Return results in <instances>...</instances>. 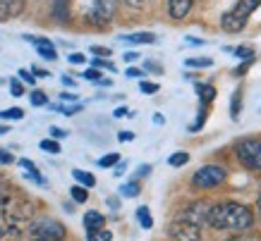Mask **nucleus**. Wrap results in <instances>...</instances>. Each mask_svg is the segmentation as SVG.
<instances>
[{
  "label": "nucleus",
  "instance_id": "22",
  "mask_svg": "<svg viewBox=\"0 0 261 241\" xmlns=\"http://www.w3.org/2000/svg\"><path fill=\"white\" fill-rule=\"evenodd\" d=\"M235 55H238L240 60H245V63H252V60H254V48L240 46V48H235Z\"/></svg>",
  "mask_w": 261,
  "mask_h": 241
},
{
  "label": "nucleus",
  "instance_id": "39",
  "mask_svg": "<svg viewBox=\"0 0 261 241\" xmlns=\"http://www.w3.org/2000/svg\"><path fill=\"white\" fill-rule=\"evenodd\" d=\"M118 139L122 141V143H125V141H132V139H135V134H132V132H120V134H118Z\"/></svg>",
  "mask_w": 261,
  "mask_h": 241
},
{
  "label": "nucleus",
  "instance_id": "16",
  "mask_svg": "<svg viewBox=\"0 0 261 241\" xmlns=\"http://www.w3.org/2000/svg\"><path fill=\"white\" fill-rule=\"evenodd\" d=\"M19 165H22L24 170H27V174H29V177L34 179V182H39V184H46V179H43V177L39 174V170H36V165H34L32 160H27V158H22V160H19Z\"/></svg>",
  "mask_w": 261,
  "mask_h": 241
},
{
  "label": "nucleus",
  "instance_id": "44",
  "mask_svg": "<svg viewBox=\"0 0 261 241\" xmlns=\"http://www.w3.org/2000/svg\"><path fill=\"white\" fill-rule=\"evenodd\" d=\"M125 60L127 63H135V60H139V53H125Z\"/></svg>",
  "mask_w": 261,
  "mask_h": 241
},
{
  "label": "nucleus",
  "instance_id": "48",
  "mask_svg": "<svg viewBox=\"0 0 261 241\" xmlns=\"http://www.w3.org/2000/svg\"><path fill=\"white\" fill-rule=\"evenodd\" d=\"M108 205H111V208H120V201L118 198H108Z\"/></svg>",
  "mask_w": 261,
  "mask_h": 241
},
{
  "label": "nucleus",
  "instance_id": "9",
  "mask_svg": "<svg viewBox=\"0 0 261 241\" xmlns=\"http://www.w3.org/2000/svg\"><path fill=\"white\" fill-rule=\"evenodd\" d=\"M24 0H0V22H10L24 12Z\"/></svg>",
  "mask_w": 261,
  "mask_h": 241
},
{
  "label": "nucleus",
  "instance_id": "37",
  "mask_svg": "<svg viewBox=\"0 0 261 241\" xmlns=\"http://www.w3.org/2000/svg\"><path fill=\"white\" fill-rule=\"evenodd\" d=\"M12 160H15V158L10 156L8 150H0V163H3V165H10V163H12Z\"/></svg>",
  "mask_w": 261,
  "mask_h": 241
},
{
  "label": "nucleus",
  "instance_id": "17",
  "mask_svg": "<svg viewBox=\"0 0 261 241\" xmlns=\"http://www.w3.org/2000/svg\"><path fill=\"white\" fill-rule=\"evenodd\" d=\"M197 91H199V98H201V103H211L216 98V88L208 84H197Z\"/></svg>",
  "mask_w": 261,
  "mask_h": 241
},
{
  "label": "nucleus",
  "instance_id": "6",
  "mask_svg": "<svg viewBox=\"0 0 261 241\" xmlns=\"http://www.w3.org/2000/svg\"><path fill=\"white\" fill-rule=\"evenodd\" d=\"M115 10H118V0H91L87 19L98 24V26H106V24L113 19Z\"/></svg>",
  "mask_w": 261,
  "mask_h": 241
},
{
  "label": "nucleus",
  "instance_id": "29",
  "mask_svg": "<svg viewBox=\"0 0 261 241\" xmlns=\"http://www.w3.org/2000/svg\"><path fill=\"white\" fill-rule=\"evenodd\" d=\"M10 91H12V96H15V98H22V96H24L22 81H19V79H12V81H10Z\"/></svg>",
  "mask_w": 261,
  "mask_h": 241
},
{
  "label": "nucleus",
  "instance_id": "28",
  "mask_svg": "<svg viewBox=\"0 0 261 241\" xmlns=\"http://www.w3.org/2000/svg\"><path fill=\"white\" fill-rule=\"evenodd\" d=\"M118 163H120L118 153H108V156H103L101 160H98V165H101V167H113V165H118Z\"/></svg>",
  "mask_w": 261,
  "mask_h": 241
},
{
  "label": "nucleus",
  "instance_id": "49",
  "mask_svg": "<svg viewBox=\"0 0 261 241\" xmlns=\"http://www.w3.org/2000/svg\"><path fill=\"white\" fill-rule=\"evenodd\" d=\"M63 84H65V86H74V79H70V77H63Z\"/></svg>",
  "mask_w": 261,
  "mask_h": 241
},
{
  "label": "nucleus",
  "instance_id": "27",
  "mask_svg": "<svg viewBox=\"0 0 261 241\" xmlns=\"http://www.w3.org/2000/svg\"><path fill=\"white\" fill-rule=\"evenodd\" d=\"M240 108H242V101H240V91H235L232 94V105H230V112H232V119H238L240 117Z\"/></svg>",
  "mask_w": 261,
  "mask_h": 241
},
{
  "label": "nucleus",
  "instance_id": "8",
  "mask_svg": "<svg viewBox=\"0 0 261 241\" xmlns=\"http://www.w3.org/2000/svg\"><path fill=\"white\" fill-rule=\"evenodd\" d=\"M168 234H170L175 241H201V229L190 225V222H185V220H180V218L170 225Z\"/></svg>",
  "mask_w": 261,
  "mask_h": 241
},
{
  "label": "nucleus",
  "instance_id": "2",
  "mask_svg": "<svg viewBox=\"0 0 261 241\" xmlns=\"http://www.w3.org/2000/svg\"><path fill=\"white\" fill-rule=\"evenodd\" d=\"M259 5H261V0H238L235 8L228 10V12L221 17V26L228 34H240L247 26L252 12L259 8Z\"/></svg>",
  "mask_w": 261,
  "mask_h": 241
},
{
  "label": "nucleus",
  "instance_id": "24",
  "mask_svg": "<svg viewBox=\"0 0 261 241\" xmlns=\"http://www.w3.org/2000/svg\"><path fill=\"white\" fill-rule=\"evenodd\" d=\"M29 101H32V105L41 108V105H48V96L43 94V91H32V96H29Z\"/></svg>",
  "mask_w": 261,
  "mask_h": 241
},
{
  "label": "nucleus",
  "instance_id": "4",
  "mask_svg": "<svg viewBox=\"0 0 261 241\" xmlns=\"http://www.w3.org/2000/svg\"><path fill=\"white\" fill-rule=\"evenodd\" d=\"M235 153H238V160L247 170H261V139L240 141Z\"/></svg>",
  "mask_w": 261,
  "mask_h": 241
},
{
  "label": "nucleus",
  "instance_id": "33",
  "mask_svg": "<svg viewBox=\"0 0 261 241\" xmlns=\"http://www.w3.org/2000/svg\"><path fill=\"white\" fill-rule=\"evenodd\" d=\"M82 77L87 79V81H101V72H98V70H87Z\"/></svg>",
  "mask_w": 261,
  "mask_h": 241
},
{
  "label": "nucleus",
  "instance_id": "43",
  "mask_svg": "<svg viewBox=\"0 0 261 241\" xmlns=\"http://www.w3.org/2000/svg\"><path fill=\"white\" fill-rule=\"evenodd\" d=\"M127 5H129V8H142L144 5V0H125Z\"/></svg>",
  "mask_w": 261,
  "mask_h": 241
},
{
  "label": "nucleus",
  "instance_id": "52",
  "mask_svg": "<svg viewBox=\"0 0 261 241\" xmlns=\"http://www.w3.org/2000/svg\"><path fill=\"white\" fill-rule=\"evenodd\" d=\"M256 205H259V210H261V196H259V201H256Z\"/></svg>",
  "mask_w": 261,
  "mask_h": 241
},
{
  "label": "nucleus",
  "instance_id": "11",
  "mask_svg": "<svg viewBox=\"0 0 261 241\" xmlns=\"http://www.w3.org/2000/svg\"><path fill=\"white\" fill-rule=\"evenodd\" d=\"M192 5H194V0H168V12L173 19H185L190 15Z\"/></svg>",
  "mask_w": 261,
  "mask_h": 241
},
{
  "label": "nucleus",
  "instance_id": "46",
  "mask_svg": "<svg viewBox=\"0 0 261 241\" xmlns=\"http://www.w3.org/2000/svg\"><path fill=\"white\" fill-rule=\"evenodd\" d=\"M111 239H113V234L106 232V229H101V241H111Z\"/></svg>",
  "mask_w": 261,
  "mask_h": 241
},
{
  "label": "nucleus",
  "instance_id": "47",
  "mask_svg": "<svg viewBox=\"0 0 261 241\" xmlns=\"http://www.w3.org/2000/svg\"><path fill=\"white\" fill-rule=\"evenodd\" d=\"M113 115H115V117H127V108H118Z\"/></svg>",
  "mask_w": 261,
  "mask_h": 241
},
{
  "label": "nucleus",
  "instance_id": "18",
  "mask_svg": "<svg viewBox=\"0 0 261 241\" xmlns=\"http://www.w3.org/2000/svg\"><path fill=\"white\" fill-rule=\"evenodd\" d=\"M0 119H5V122H17V119H24V110L22 108L0 110Z\"/></svg>",
  "mask_w": 261,
  "mask_h": 241
},
{
  "label": "nucleus",
  "instance_id": "38",
  "mask_svg": "<svg viewBox=\"0 0 261 241\" xmlns=\"http://www.w3.org/2000/svg\"><path fill=\"white\" fill-rule=\"evenodd\" d=\"M127 77L139 79V77H144V72H142V70H137V67H129V70H127Z\"/></svg>",
  "mask_w": 261,
  "mask_h": 241
},
{
  "label": "nucleus",
  "instance_id": "25",
  "mask_svg": "<svg viewBox=\"0 0 261 241\" xmlns=\"http://www.w3.org/2000/svg\"><path fill=\"white\" fill-rule=\"evenodd\" d=\"M120 194L125 196V198H135V196L139 194V184H137V182H129V184H125V187L120 189Z\"/></svg>",
  "mask_w": 261,
  "mask_h": 241
},
{
  "label": "nucleus",
  "instance_id": "50",
  "mask_svg": "<svg viewBox=\"0 0 261 241\" xmlns=\"http://www.w3.org/2000/svg\"><path fill=\"white\" fill-rule=\"evenodd\" d=\"M8 132V127H0V134H5Z\"/></svg>",
  "mask_w": 261,
  "mask_h": 241
},
{
  "label": "nucleus",
  "instance_id": "30",
  "mask_svg": "<svg viewBox=\"0 0 261 241\" xmlns=\"http://www.w3.org/2000/svg\"><path fill=\"white\" fill-rule=\"evenodd\" d=\"M91 65H94V70H101V67H106V70L115 72V65H113V63H106V60H98V57H94V60H91Z\"/></svg>",
  "mask_w": 261,
  "mask_h": 241
},
{
  "label": "nucleus",
  "instance_id": "36",
  "mask_svg": "<svg viewBox=\"0 0 261 241\" xmlns=\"http://www.w3.org/2000/svg\"><path fill=\"white\" fill-rule=\"evenodd\" d=\"M50 134H53V139H65L67 136V132L60 129V127H50Z\"/></svg>",
  "mask_w": 261,
  "mask_h": 241
},
{
  "label": "nucleus",
  "instance_id": "42",
  "mask_svg": "<svg viewBox=\"0 0 261 241\" xmlns=\"http://www.w3.org/2000/svg\"><path fill=\"white\" fill-rule=\"evenodd\" d=\"M32 74H36V77H50V74H48L46 70H41V67H34Z\"/></svg>",
  "mask_w": 261,
  "mask_h": 241
},
{
  "label": "nucleus",
  "instance_id": "35",
  "mask_svg": "<svg viewBox=\"0 0 261 241\" xmlns=\"http://www.w3.org/2000/svg\"><path fill=\"white\" fill-rule=\"evenodd\" d=\"M67 60H70L72 65H82V63H87V57H84L82 53H72L70 57H67Z\"/></svg>",
  "mask_w": 261,
  "mask_h": 241
},
{
  "label": "nucleus",
  "instance_id": "15",
  "mask_svg": "<svg viewBox=\"0 0 261 241\" xmlns=\"http://www.w3.org/2000/svg\"><path fill=\"white\" fill-rule=\"evenodd\" d=\"M72 177H74V182L80 184V187L84 189H91L96 184V179L91 172H84V170H72Z\"/></svg>",
  "mask_w": 261,
  "mask_h": 241
},
{
  "label": "nucleus",
  "instance_id": "3",
  "mask_svg": "<svg viewBox=\"0 0 261 241\" xmlns=\"http://www.w3.org/2000/svg\"><path fill=\"white\" fill-rule=\"evenodd\" d=\"M34 241H63L65 239V225L53 218H41L29 227Z\"/></svg>",
  "mask_w": 261,
  "mask_h": 241
},
{
  "label": "nucleus",
  "instance_id": "20",
  "mask_svg": "<svg viewBox=\"0 0 261 241\" xmlns=\"http://www.w3.org/2000/svg\"><path fill=\"white\" fill-rule=\"evenodd\" d=\"M168 163L173 165V167H182V165L190 163V153H185V150H177V153H173L170 156V160Z\"/></svg>",
  "mask_w": 261,
  "mask_h": 241
},
{
  "label": "nucleus",
  "instance_id": "23",
  "mask_svg": "<svg viewBox=\"0 0 261 241\" xmlns=\"http://www.w3.org/2000/svg\"><path fill=\"white\" fill-rule=\"evenodd\" d=\"M39 146H41V150H46V153H53V156H56V153H60V143H58V141H53V139H43Z\"/></svg>",
  "mask_w": 261,
  "mask_h": 241
},
{
  "label": "nucleus",
  "instance_id": "19",
  "mask_svg": "<svg viewBox=\"0 0 261 241\" xmlns=\"http://www.w3.org/2000/svg\"><path fill=\"white\" fill-rule=\"evenodd\" d=\"M137 220H139V225H142L144 229H151V227H153V220H151V213L146 205L137 208Z\"/></svg>",
  "mask_w": 261,
  "mask_h": 241
},
{
  "label": "nucleus",
  "instance_id": "5",
  "mask_svg": "<svg viewBox=\"0 0 261 241\" xmlns=\"http://www.w3.org/2000/svg\"><path fill=\"white\" fill-rule=\"evenodd\" d=\"M225 177H228L225 167H221V165H204L201 170L194 172L192 184L197 189H214V187H218L221 182H225Z\"/></svg>",
  "mask_w": 261,
  "mask_h": 241
},
{
  "label": "nucleus",
  "instance_id": "51",
  "mask_svg": "<svg viewBox=\"0 0 261 241\" xmlns=\"http://www.w3.org/2000/svg\"><path fill=\"white\" fill-rule=\"evenodd\" d=\"M240 241H261V239H254V236H252V239H240Z\"/></svg>",
  "mask_w": 261,
  "mask_h": 241
},
{
  "label": "nucleus",
  "instance_id": "10",
  "mask_svg": "<svg viewBox=\"0 0 261 241\" xmlns=\"http://www.w3.org/2000/svg\"><path fill=\"white\" fill-rule=\"evenodd\" d=\"M27 41H32L34 46H36V50H39L41 57H46V60H58V53L56 48H53V43L48 39H39V36H24Z\"/></svg>",
  "mask_w": 261,
  "mask_h": 241
},
{
  "label": "nucleus",
  "instance_id": "45",
  "mask_svg": "<svg viewBox=\"0 0 261 241\" xmlns=\"http://www.w3.org/2000/svg\"><path fill=\"white\" fill-rule=\"evenodd\" d=\"M149 172H151V165H142V167H139V177H146Z\"/></svg>",
  "mask_w": 261,
  "mask_h": 241
},
{
  "label": "nucleus",
  "instance_id": "13",
  "mask_svg": "<svg viewBox=\"0 0 261 241\" xmlns=\"http://www.w3.org/2000/svg\"><path fill=\"white\" fill-rule=\"evenodd\" d=\"M50 12H53V19H58V22H67V19H70V0H53Z\"/></svg>",
  "mask_w": 261,
  "mask_h": 241
},
{
  "label": "nucleus",
  "instance_id": "31",
  "mask_svg": "<svg viewBox=\"0 0 261 241\" xmlns=\"http://www.w3.org/2000/svg\"><path fill=\"white\" fill-rule=\"evenodd\" d=\"M139 88H142V94H156V91H159V84H153V81H142Z\"/></svg>",
  "mask_w": 261,
  "mask_h": 241
},
{
  "label": "nucleus",
  "instance_id": "12",
  "mask_svg": "<svg viewBox=\"0 0 261 241\" xmlns=\"http://www.w3.org/2000/svg\"><path fill=\"white\" fill-rule=\"evenodd\" d=\"M103 225H106V218H103L98 210H87V215H84V227H87L89 234L101 232Z\"/></svg>",
  "mask_w": 261,
  "mask_h": 241
},
{
  "label": "nucleus",
  "instance_id": "26",
  "mask_svg": "<svg viewBox=\"0 0 261 241\" xmlns=\"http://www.w3.org/2000/svg\"><path fill=\"white\" fill-rule=\"evenodd\" d=\"M214 60L211 57H190L187 60V67H211Z\"/></svg>",
  "mask_w": 261,
  "mask_h": 241
},
{
  "label": "nucleus",
  "instance_id": "21",
  "mask_svg": "<svg viewBox=\"0 0 261 241\" xmlns=\"http://www.w3.org/2000/svg\"><path fill=\"white\" fill-rule=\"evenodd\" d=\"M72 191V198H74V201L77 203H87V198H89V191L84 187H80V184H74V187L70 189Z\"/></svg>",
  "mask_w": 261,
  "mask_h": 241
},
{
  "label": "nucleus",
  "instance_id": "34",
  "mask_svg": "<svg viewBox=\"0 0 261 241\" xmlns=\"http://www.w3.org/2000/svg\"><path fill=\"white\" fill-rule=\"evenodd\" d=\"M91 53H94V55H103V57H111V48H103V46H91Z\"/></svg>",
  "mask_w": 261,
  "mask_h": 241
},
{
  "label": "nucleus",
  "instance_id": "41",
  "mask_svg": "<svg viewBox=\"0 0 261 241\" xmlns=\"http://www.w3.org/2000/svg\"><path fill=\"white\" fill-rule=\"evenodd\" d=\"M65 112V115H74L77 110H82V105H72V108H60Z\"/></svg>",
  "mask_w": 261,
  "mask_h": 241
},
{
  "label": "nucleus",
  "instance_id": "40",
  "mask_svg": "<svg viewBox=\"0 0 261 241\" xmlns=\"http://www.w3.org/2000/svg\"><path fill=\"white\" fill-rule=\"evenodd\" d=\"M60 101H70V103H74V101H77V96H74V94H67V91H65V94H60Z\"/></svg>",
  "mask_w": 261,
  "mask_h": 241
},
{
  "label": "nucleus",
  "instance_id": "7",
  "mask_svg": "<svg viewBox=\"0 0 261 241\" xmlns=\"http://www.w3.org/2000/svg\"><path fill=\"white\" fill-rule=\"evenodd\" d=\"M208 210H211V205L206 201H197L192 203V205H187V208L180 213V220H185V222H190V225L194 227H201L208 225Z\"/></svg>",
  "mask_w": 261,
  "mask_h": 241
},
{
  "label": "nucleus",
  "instance_id": "32",
  "mask_svg": "<svg viewBox=\"0 0 261 241\" xmlns=\"http://www.w3.org/2000/svg\"><path fill=\"white\" fill-rule=\"evenodd\" d=\"M19 77H22V81H24V84H29V86H34V84H36V77H34V74H32V72H29V70H19Z\"/></svg>",
  "mask_w": 261,
  "mask_h": 241
},
{
  "label": "nucleus",
  "instance_id": "1",
  "mask_svg": "<svg viewBox=\"0 0 261 241\" xmlns=\"http://www.w3.org/2000/svg\"><path fill=\"white\" fill-rule=\"evenodd\" d=\"M208 225L214 229H230V232H245L254 225V213L242 203L223 201L211 205L208 210Z\"/></svg>",
  "mask_w": 261,
  "mask_h": 241
},
{
  "label": "nucleus",
  "instance_id": "14",
  "mask_svg": "<svg viewBox=\"0 0 261 241\" xmlns=\"http://www.w3.org/2000/svg\"><path fill=\"white\" fill-rule=\"evenodd\" d=\"M120 39L127 41V43H137V46H142V43H156V34L135 32V34H125V36H120Z\"/></svg>",
  "mask_w": 261,
  "mask_h": 241
}]
</instances>
